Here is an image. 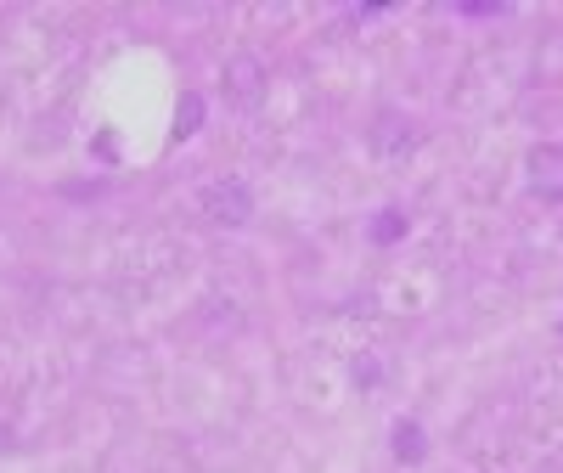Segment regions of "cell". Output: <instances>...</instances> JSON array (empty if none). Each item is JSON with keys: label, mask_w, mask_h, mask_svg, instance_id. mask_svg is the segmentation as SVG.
I'll return each instance as SVG.
<instances>
[{"label": "cell", "mask_w": 563, "mask_h": 473, "mask_svg": "<svg viewBox=\"0 0 563 473\" xmlns=\"http://www.w3.org/2000/svg\"><path fill=\"white\" fill-rule=\"evenodd\" d=\"M422 451H428L422 428H417V423H394V457H401V462H417Z\"/></svg>", "instance_id": "3"}, {"label": "cell", "mask_w": 563, "mask_h": 473, "mask_svg": "<svg viewBox=\"0 0 563 473\" xmlns=\"http://www.w3.org/2000/svg\"><path fill=\"white\" fill-rule=\"evenodd\" d=\"M529 186H536L541 197L552 192V203L563 197V152L558 147H536V152H529Z\"/></svg>", "instance_id": "2"}, {"label": "cell", "mask_w": 563, "mask_h": 473, "mask_svg": "<svg viewBox=\"0 0 563 473\" xmlns=\"http://www.w3.org/2000/svg\"><path fill=\"white\" fill-rule=\"evenodd\" d=\"M203 203H209V215L214 220H225V226H237V220H248L254 209H248V186L243 181H220V186H209L203 192Z\"/></svg>", "instance_id": "1"}]
</instances>
